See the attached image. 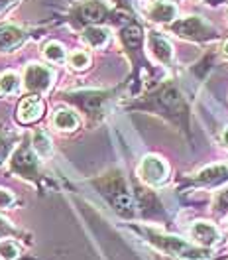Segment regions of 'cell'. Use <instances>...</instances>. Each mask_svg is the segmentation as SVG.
Listing matches in <instances>:
<instances>
[{"mask_svg": "<svg viewBox=\"0 0 228 260\" xmlns=\"http://www.w3.org/2000/svg\"><path fill=\"white\" fill-rule=\"evenodd\" d=\"M134 107L160 114L183 130L189 128V107L175 83H163L160 89L149 93L142 103H136Z\"/></svg>", "mask_w": 228, "mask_h": 260, "instance_id": "1", "label": "cell"}, {"mask_svg": "<svg viewBox=\"0 0 228 260\" xmlns=\"http://www.w3.org/2000/svg\"><path fill=\"white\" fill-rule=\"evenodd\" d=\"M138 233H142V237L146 239L151 246H156L158 250H162L165 254L173 256V258L181 260H205L209 258V248L207 246H201L197 243H187L179 237H173V235H165L160 233L156 229L149 227H138Z\"/></svg>", "mask_w": 228, "mask_h": 260, "instance_id": "2", "label": "cell"}, {"mask_svg": "<svg viewBox=\"0 0 228 260\" xmlns=\"http://www.w3.org/2000/svg\"><path fill=\"white\" fill-rule=\"evenodd\" d=\"M97 187L100 193L108 199V203L114 207V211H118L124 217H132L134 215V201H132V193L128 191V185L124 178L120 176V172H110L106 176L97 181Z\"/></svg>", "mask_w": 228, "mask_h": 260, "instance_id": "3", "label": "cell"}, {"mask_svg": "<svg viewBox=\"0 0 228 260\" xmlns=\"http://www.w3.org/2000/svg\"><path fill=\"white\" fill-rule=\"evenodd\" d=\"M169 32L177 38L189 40V42H212L218 38V32L214 30L211 22H207L201 16H185L169 24Z\"/></svg>", "mask_w": 228, "mask_h": 260, "instance_id": "4", "label": "cell"}, {"mask_svg": "<svg viewBox=\"0 0 228 260\" xmlns=\"http://www.w3.org/2000/svg\"><path fill=\"white\" fill-rule=\"evenodd\" d=\"M40 156L35 154V150L32 148V142L24 140L20 146L12 152L10 156V170L20 176V178L28 179V181H33V179L40 176Z\"/></svg>", "mask_w": 228, "mask_h": 260, "instance_id": "5", "label": "cell"}, {"mask_svg": "<svg viewBox=\"0 0 228 260\" xmlns=\"http://www.w3.org/2000/svg\"><path fill=\"white\" fill-rule=\"evenodd\" d=\"M110 95H112V91H83V93H67L63 97L69 103H73L79 111L87 113L93 118H97V116L104 113Z\"/></svg>", "mask_w": 228, "mask_h": 260, "instance_id": "6", "label": "cell"}, {"mask_svg": "<svg viewBox=\"0 0 228 260\" xmlns=\"http://www.w3.org/2000/svg\"><path fill=\"white\" fill-rule=\"evenodd\" d=\"M53 69H49L48 65L42 63H30L24 69V87L26 91H30L32 95H46L51 85H53Z\"/></svg>", "mask_w": 228, "mask_h": 260, "instance_id": "7", "label": "cell"}, {"mask_svg": "<svg viewBox=\"0 0 228 260\" xmlns=\"http://www.w3.org/2000/svg\"><path fill=\"white\" fill-rule=\"evenodd\" d=\"M138 176L142 178L144 183L147 185H162L169 178V166L165 164L163 158L156 156V154H147L142 158V162L138 166Z\"/></svg>", "mask_w": 228, "mask_h": 260, "instance_id": "8", "label": "cell"}, {"mask_svg": "<svg viewBox=\"0 0 228 260\" xmlns=\"http://www.w3.org/2000/svg\"><path fill=\"white\" fill-rule=\"evenodd\" d=\"M73 20L81 26H102L110 20V10L100 0H87L79 4L73 12Z\"/></svg>", "mask_w": 228, "mask_h": 260, "instance_id": "9", "label": "cell"}, {"mask_svg": "<svg viewBox=\"0 0 228 260\" xmlns=\"http://www.w3.org/2000/svg\"><path fill=\"white\" fill-rule=\"evenodd\" d=\"M146 46H147L149 55H151L160 65H163V67H171V65H173V57H175L173 46L169 44V40H167L162 32L149 30L146 36Z\"/></svg>", "mask_w": 228, "mask_h": 260, "instance_id": "10", "label": "cell"}, {"mask_svg": "<svg viewBox=\"0 0 228 260\" xmlns=\"http://www.w3.org/2000/svg\"><path fill=\"white\" fill-rule=\"evenodd\" d=\"M193 183L201 185V187L224 185V183H228V166H224V164H212V166L203 168L193 178Z\"/></svg>", "mask_w": 228, "mask_h": 260, "instance_id": "11", "label": "cell"}, {"mask_svg": "<svg viewBox=\"0 0 228 260\" xmlns=\"http://www.w3.org/2000/svg\"><path fill=\"white\" fill-rule=\"evenodd\" d=\"M44 116V101L40 95H28L20 101L16 111V118L20 124H33Z\"/></svg>", "mask_w": 228, "mask_h": 260, "instance_id": "12", "label": "cell"}, {"mask_svg": "<svg viewBox=\"0 0 228 260\" xmlns=\"http://www.w3.org/2000/svg\"><path fill=\"white\" fill-rule=\"evenodd\" d=\"M28 34L14 24L0 26V53H12L24 46Z\"/></svg>", "mask_w": 228, "mask_h": 260, "instance_id": "13", "label": "cell"}, {"mask_svg": "<svg viewBox=\"0 0 228 260\" xmlns=\"http://www.w3.org/2000/svg\"><path fill=\"white\" fill-rule=\"evenodd\" d=\"M189 233H191L193 243L207 246V248H211L220 241V233H218L216 225H212L209 221H195L189 229Z\"/></svg>", "mask_w": 228, "mask_h": 260, "instance_id": "14", "label": "cell"}, {"mask_svg": "<svg viewBox=\"0 0 228 260\" xmlns=\"http://www.w3.org/2000/svg\"><path fill=\"white\" fill-rule=\"evenodd\" d=\"M147 20L156 22V24H171L177 20V6L167 2V0H154L146 10Z\"/></svg>", "mask_w": 228, "mask_h": 260, "instance_id": "15", "label": "cell"}, {"mask_svg": "<svg viewBox=\"0 0 228 260\" xmlns=\"http://www.w3.org/2000/svg\"><path fill=\"white\" fill-rule=\"evenodd\" d=\"M51 122H53L55 128L61 130V132H73L79 126L81 118H79V114L75 113V111H71V109H57L53 113Z\"/></svg>", "mask_w": 228, "mask_h": 260, "instance_id": "16", "label": "cell"}, {"mask_svg": "<svg viewBox=\"0 0 228 260\" xmlns=\"http://www.w3.org/2000/svg\"><path fill=\"white\" fill-rule=\"evenodd\" d=\"M120 40H122L124 48L128 49V51L138 53L142 49V46H144V32H142L140 26L130 24V26H126V28L120 30Z\"/></svg>", "mask_w": 228, "mask_h": 260, "instance_id": "17", "label": "cell"}, {"mask_svg": "<svg viewBox=\"0 0 228 260\" xmlns=\"http://www.w3.org/2000/svg\"><path fill=\"white\" fill-rule=\"evenodd\" d=\"M83 40L91 46V48H104L110 40V32L104 28V26H87L83 30Z\"/></svg>", "mask_w": 228, "mask_h": 260, "instance_id": "18", "label": "cell"}, {"mask_svg": "<svg viewBox=\"0 0 228 260\" xmlns=\"http://www.w3.org/2000/svg\"><path fill=\"white\" fill-rule=\"evenodd\" d=\"M22 79H20V75L14 73V71H4L2 75H0V95H4V97H12V95H16L18 91H20V87H22Z\"/></svg>", "mask_w": 228, "mask_h": 260, "instance_id": "19", "label": "cell"}, {"mask_svg": "<svg viewBox=\"0 0 228 260\" xmlns=\"http://www.w3.org/2000/svg\"><path fill=\"white\" fill-rule=\"evenodd\" d=\"M32 148L35 150V154L42 158V160H48L53 152V146H51V140L49 136L44 132V130H35L32 136Z\"/></svg>", "mask_w": 228, "mask_h": 260, "instance_id": "20", "label": "cell"}, {"mask_svg": "<svg viewBox=\"0 0 228 260\" xmlns=\"http://www.w3.org/2000/svg\"><path fill=\"white\" fill-rule=\"evenodd\" d=\"M44 57L49 63H63L69 55H67V49L59 42H48L44 46Z\"/></svg>", "mask_w": 228, "mask_h": 260, "instance_id": "21", "label": "cell"}, {"mask_svg": "<svg viewBox=\"0 0 228 260\" xmlns=\"http://www.w3.org/2000/svg\"><path fill=\"white\" fill-rule=\"evenodd\" d=\"M67 63H69L71 69L81 71V69H87V67H89L91 57H89V53H87V51H83V49H75V51H71V53H69Z\"/></svg>", "mask_w": 228, "mask_h": 260, "instance_id": "22", "label": "cell"}, {"mask_svg": "<svg viewBox=\"0 0 228 260\" xmlns=\"http://www.w3.org/2000/svg\"><path fill=\"white\" fill-rule=\"evenodd\" d=\"M20 254V248L14 241L8 239H0V258L2 260H14Z\"/></svg>", "mask_w": 228, "mask_h": 260, "instance_id": "23", "label": "cell"}, {"mask_svg": "<svg viewBox=\"0 0 228 260\" xmlns=\"http://www.w3.org/2000/svg\"><path fill=\"white\" fill-rule=\"evenodd\" d=\"M12 152H14V142H12V138H10L8 134H0V164L10 160Z\"/></svg>", "mask_w": 228, "mask_h": 260, "instance_id": "24", "label": "cell"}, {"mask_svg": "<svg viewBox=\"0 0 228 260\" xmlns=\"http://www.w3.org/2000/svg\"><path fill=\"white\" fill-rule=\"evenodd\" d=\"M212 207H214V211L216 213L226 215L228 213V187L216 193V197H214V205H212Z\"/></svg>", "mask_w": 228, "mask_h": 260, "instance_id": "25", "label": "cell"}, {"mask_svg": "<svg viewBox=\"0 0 228 260\" xmlns=\"http://www.w3.org/2000/svg\"><path fill=\"white\" fill-rule=\"evenodd\" d=\"M14 203H16V197L10 193L8 189L0 187V207H2V209H10Z\"/></svg>", "mask_w": 228, "mask_h": 260, "instance_id": "26", "label": "cell"}, {"mask_svg": "<svg viewBox=\"0 0 228 260\" xmlns=\"http://www.w3.org/2000/svg\"><path fill=\"white\" fill-rule=\"evenodd\" d=\"M10 235H18V229L12 227L10 221L0 215V239H6V237H10Z\"/></svg>", "mask_w": 228, "mask_h": 260, "instance_id": "27", "label": "cell"}, {"mask_svg": "<svg viewBox=\"0 0 228 260\" xmlns=\"http://www.w3.org/2000/svg\"><path fill=\"white\" fill-rule=\"evenodd\" d=\"M16 0H0V12H4L8 6H12Z\"/></svg>", "mask_w": 228, "mask_h": 260, "instance_id": "28", "label": "cell"}, {"mask_svg": "<svg viewBox=\"0 0 228 260\" xmlns=\"http://www.w3.org/2000/svg\"><path fill=\"white\" fill-rule=\"evenodd\" d=\"M222 142H224V146H228V128L222 132Z\"/></svg>", "mask_w": 228, "mask_h": 260, "instance_id": "29", "label": "cell"}, {"mask_svg": "<svg viewBox=\"0 0 228 260\" xmlns=\"http://www.w3.org/2000/svg\"><path fill=\"white\" fill-rule=\"evenodd\" d=\"M222 51H224V55H228V40L224 42V46H222Z\"/></svg>", "mask_w": 228, "mask_h": 260, "instance_id": "30", "label": "cell"}]
</instances>
